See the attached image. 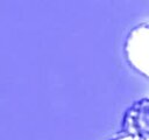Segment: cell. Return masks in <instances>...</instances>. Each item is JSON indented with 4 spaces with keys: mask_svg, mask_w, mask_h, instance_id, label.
<instances>
[{
    "mask_svg": "<svg viewBox=\"0 0 149 140\" xmlns=\"http://www.w3.org/2000/svg\"><path fill=\"white\" fill-rule=\"evenodd\" d=\"M123 51L127 63L149 79V22H141L128 33Z\"/></svg>",
    "mask_w": 149,
    "mask_h": 140,
    "instance_id": "6da1fadb",
    "label": "cell"
},
{
    "mask_svg": "<svg viewBox=\"0 0 149 140\" xmlns=\"http://www.w3.org/2000/svg\"><path fill=\"white\" fill-rule=\"evenodd\" d=\"M121 128L123 134L136 140H149V94L128 107L123 114Z\"/></svg>",
    "mask_w": 149,
    "mask_h": 140,
    "instance_id": "7a4b0ae2",
    "label": "cell"
},
{
    "mask_svg": "<svg viewBox=\"0 0 149 140\" xmlns=\"http://www.w3.org/2000/svg\"><path fill=\"white\" fill-rule=\"evenodd\" d=\"M109 140H136V139H134L133 136H129V135H127V134H121V135H118V136L112 138V139H109Z\"/></svg>",
    "mask_w": 149,
    "mask_h": 140,
    "instance_id": "3957f363",
    "label": "cell"
}]
</instances>
